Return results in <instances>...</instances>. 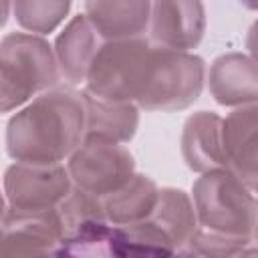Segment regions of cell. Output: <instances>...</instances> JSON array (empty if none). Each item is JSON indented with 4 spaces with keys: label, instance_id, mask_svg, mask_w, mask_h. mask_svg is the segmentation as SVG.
<instances>
[{
    "label": "cell",
    "instance_id": "cell-5",
    "mask_svg": "<svg viewBox=\"0 0 258 258\" xmlns=\"http://www.w3.org/2000/svg\"><path fill=\"white\" fill-rule=\"evenodd\" d=\"M149 48L151 42L143 36L101 42L89 64L85 91L95 97L133 103Z\"/></svg>",
    "mask_w": 258,
    "mask_h": 258
},
{
    "label": "cell",
    "instance_id": "cell-15",
    "mask_svg": "<svg viewBox=\"0 0 258 258\" xmlns=\"http://www.w3.org/2000/svg\"><path fill=\"white\" fill-rule=\"evenodd\" d=\"M99 44H101L99 34L95 32L87 16L85 14L73 16L64 24V28L58 32L52 48L60 77L71 85L85 83L89 64Z\"/></svg>",
    "mask_w": 258,
    "mask_h": 258
},
{
    "label": "cell",
    "instance_id": "cell-17",
    "mask_svg": "<svg viewBox=\"0 0 258 258\" xmlns=\"http://www.w3.org/2000/svg\"><path fill=\"white\" fill-rule=\"evenodd\" d=\"M159 185L145 173H133L121 187L103 198V210L111 226L137 224L153 212Z\"/></svg>",
    "mask_w": 258,
    "mask_h": 258
},
{
    "label": "cell",
    "instance_id": "cell-2",
    "mask_svg": "<svg viewBox=\"0 0 258 258\" xmlns=\"http://www.w3.org/2000/svg\"><path fill=\"white\" fill-rule=\"evenodd\" d=\"M206 62L191 50L151 46L133 103L145 111L175 113L191 107L204 91Z\"/></svg>",
    "mask_w": 258,
    "mask_h": 258
},
{
    "label": "cell",
    "instance_id": "cell-7",
    "mask_svg": "<svg viewBox=\"0 0 258 258\" xmlns=\"http://www.w3.org/2000/svg\"><path fill=\"white\" fill-rule=\"evenodd\" d=\"M60 222V244L56 254L103 256L109 252L113 226L109 224L103 198H97L77 185L56 206Z\"/></svg>",
    "mask_w": 258,
    "mask_h": 258
},
{
    "label": "cell",
    "instance_id": "cell-16",
    "mask_svg": "<svg viewBox=\"0 0 258 258\" xmlns=\"http://www.w3.org/2000/svg\"><path fill=\"white\" fill-rule=\"evenodd\" d=\"M85 103V135L129 143L139 129V107L131 101L103 99L81 91Z\"/></svg>",
    "mask_w": 258,
    "mask_h": 258
},
{
    "label": "cell",
    "instance_id": "cell-10",
    "mask_svg": "<svg viewBox=\"0 0 258 258\" xmlns=\"http://www.w3.org/2000/svg\"><path fill=\"white\" fill-rule=\"evenodd\" d=\"M206 26L204 0H151L149 32L157 46L191 50L204 40Z\"/></svg>",
    "mask_w": 258,
    "mask_h": 258
},
{
    "label": "cell",
    "instance_id": "cell-1",
    "mask_svg": "<svg viewBox=\"0 0 258 258\" xmlns=\"http://www.w3.org/2000/svg\"><path fill=\"white\" fill-rule=\"evenodd\" d=\"M85 137L81 91L54 85L16 111L6 125V153L14 161L62 163Z\"/></svg>",
    "mask_w": 258,
    "mask_h": 258
},
{
    "label": "cell",
    "instance_id": "cell-18",
    "mask_svg": "<svg viewBox=\"0 0 258 258\" xmlns=\"http://www.w3.org/2000/svg\"><path fill=\"white\" fill-rule=\"evenodd\" d=\"M179 254L198 228L191 196L177 187H159L157 204L147 218Z\"/></svg>",
    "mask_w": 258,
    "mask_h": 258
},
{
    "label": "cell",
    "instance_id": "cell-12",
    "mask_svg": "<svg viewBox=\"0 0 258 258\" xmlns=\"http://www.w3.org/2000/svg\"><path fill=\"white\" fill-rule=\"evenodd\" d=\"M216 103L224 107H242L258 101L256 60L244 52H224L210 64L206 75Z\"/></svg>",
    "mask_w": 258,
    "mask_h": 258
},
{
    "label": "cell",
    "instance_id": "cell-13",
    "mask_svg": "<svg viewBox=\"0 0 258 258\" xmlns=\"http://www.w3.org/2000/svg\"><path fill=\"white\" fill-rule=\"evenodd\" d=\"M179 147L185 165L196 173L228 167L222 145V117L214 111H196L185 119Z\"/></svg>",
    "mask_w": 258,
    "mask_h": 258
},
{
    "label": "cell",
    "instance_id": "cell-21",
    "mask_svg": "<svg viewBox=\"0 0 258 258\" xmlns=\"http://www.w3.org/2000/svg\"><path fill=\"white\" fill-rule=\"evenodd\" d=\"M10 10H12V0H0V28L6 26Z\"/></svg>",
    "mask_w": 258,
    "mask_h": 258
},
{
    "label": "cell",
    "instance_id": "cell-22",
    "mask_svg": "<svg viewBox=\"0 0 258 258\" xmlns=\"http://www.w3.org/2000/svg\"><path fill=\"white\" fill-rule=\"evenodd\" d=\"M4 210H6V198H4V191H2V187H0V218H2Z\"/></svg>",
    "mask_w": 258,
    "mask_h": 258
},
{
    "label": "cell",
    "instance_id": "cell-4",
    "mask_svg": "<svg viewBox=\"0 0 258 258\" xmlns=\"http://www.w3.org/2000/svg\"><path fill=\"white\" fill-rule=\"evenodd\" d=\"M54 83L56 62L44 40L20 32L0 40V113L16 111Z\"/></svg>",
    "mask_w": 258,
    "mask_h": 258
},
{
    "label": "cell",
    "instance_id": "cell-8",
    "mask_svg": "<svg viewBox=\"0 0 258 258\" xmlns=\"http://www.w3.org/2000/svg\"><path fill=\"white\" fill-rule=\"evenodd\" d=\"M73 181L64 163H26L14 161L2 177V191L8 208L52 210L71 191Z\"/></svg>",
    "mask_w": 258,
    "mask_h": 258
},
{
    "label": "cell",
    "instance_id": "cell-20",
    "mask_svg": "<svg viewBox=\"0 0 258 258\" xmlns=\"http://www.w3.org/2000/svg\"><path fill=\"white\" fill-rule=\"evenodd\" d=\"M254 252H256V238L228 236V234L204 230L198 226L179 254L228 258V256H244V254H254Z\"/></svg>",
    "mask_w": 258,
    "mask_h": 258
},
{
    "label": "cell",
    "instance_id": "cell-3",
    "mask_svg": "<svg viewBox=\"0 0 258 258\" xmlns=\"http://www.w3.org/2000/svg\"><path fill=\"white\" fill-rule=\"evenodd\" d=\"M191 202L200 228L256 238V189L248 187L230 167L200 173L191 185Z\"/></svg>",
    "mask_w": 258,
    "mask_h": 258
},
{
    "label": "cell",
    "instance_id": "cell-11",
    "mask_svg": "<svg viewBox=\"0 0 258 258\" xmlns=\"http://www.w3.org/2000/svg\"><path fill=\"white\" fill-rule=\"evenodd\" d=\"M258 107L242 105L222 119V145L228 167L252 189L258 181Z\"/></svg>",
    "mask_w": 258,
    "mask_h": 258
},
{
    "label": "cell",
    "instance_id": "cell-19",
    "mask_svg": "<svg viewBox=\"0 0 258 258\" xmlns=\"http://www.w3.org/2000/svg\"><path fill=\"white\" fill-rule=\"evenodd\" d=\"M71 4L73 0H12V14L22 30L44 36L64 22Z\"/></svg>",
    "mask_w": 258,
    "mask_h": 258
},
{
    "label": "cell",
    "instance_id": "cell-23",
    "mask_svg": "<svg viewBox=\"0 0 258 258\" xmlns=\"http://www.w3.org/2000/svg\"><path fill=\"white\" fill-rule=\"evenodd\" d=\"M240 2H242L246 8H250V10H254V8H256V0H240Z\"/></svg>",
    "mask_w": 258,
    "mask_h": 258
},
{
    "label": "cell",
    "instance_id": "cell-9",
    "mask_svg": "<svg viewBox=\"0 0 258 258\" xmlns=\"http://www.w3.org/2000/svg\"><path fill=\"white\" fill-rule=\"evenodd\" d=\"M60 222L52 210H4L0 218V254H56Z\"/></svg>",
    "mask_w": 258,
    "mask_h": 258
},
{
    "label": "cell",
    "instance_id": "cell-6",
    "mask_svg": "<svg viewBox=\"0 0 258 258\" xmlns=\"http://www.w3.org/2000/svg\"><path fill=\"white\" fill-rule=\"evenodd\" d=\"M67 169L73 185L105 198L135 173V157L123 143L85 135L67 157Z\"/></svg>",
    "mask_w": 258,
    "mask_h": 258
},
{
    "label": "cell",
    "instance_id": "cell-14",
    "mask_svg": "<svg viewBox=\"0 0 258 258\" xmlns=\"http://www.w3.org/2000/svg\"><path fill=\"white\" fill-rule=\"evenodd\" d=\"M149 12L151 0H85V16L103 40L143 36Z\"/></svg>",
    "mask_w": 258,
    "mask_h": 258
}]
</instances>
